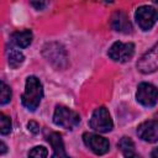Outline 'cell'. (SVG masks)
Listing matches in <instances>:
<instances>
[{"label":"cell","mask_w":158,"mask_h":158,"mask_svg":"<svg viewBox=\"0 0 158 158\" xmlns=\"http://www.w3.org/2000/svg\"><path fill=\"white\" fill-rule=\"evenodd\" d=\"M128 158H141V157L137 156V154H133V156H131V157H128Z\"/></svg>","instance_id":"cell-23"},{"label":"cell","mask_w":158,"mask_h":158,"mask_svg":"<svg viewBox=\"0 0 158 158\" xmlns=\"http://www.w3.org/2000/svg\"><path fill=\"white\" fill-rule=\"evenodd\" d=\"M133 53H135V44H133V43H131V42H128V43H122V42H120V41L115 42V43L110 47V49H109V52H107L109 57H110L112 60L120 62V63H125V62L130 60V59L132 58Z\"/></svg>","instance_id":"cell-7"},{"label":"cell","mask_w":158,"mask_h":158,"mask_svg":"<svg viewBox=\"0 0 158 158\" xmlns=\"http://www.w3.org/2000/svg\"><path fill=\"white\" fill-rule=\"evenodd\" d=\"M135 19H136L138 26L141 27V30L148 31L158 21V11L152 6L143 5V6H139L136 10Z\"/></svg>","instance_id":"cell-5"},{"label":"cell","mask_w":158,"mask_h":158,"mask_svg":"<svg viewBox=\"0 0 158 158\" xmlns=\"http://www.w3.org/2000/svg\"><path fill=\"white\" fill-rule=\"evenodd\" d=\"M89 125L94 131H98L101 133L109 132L114 127V122L110 116V112L105 106H100V107L95 109V111L93 112V115L90 117Z\"/></svg>","instance_id":"cell-4"},{"label":"cell","mask_w":158,"mask_h":158,"mask_svg":"<svg viewBox=\"0 0 158 158\" xmlns=\"http://www.w3.org/2000/svg\"><path fill=\"white\" fill-rule=\"evenodd\" d=\"M25 60V56L21 51H17L15 48H10L9 52H7V62H9V65L14 69L19 68Z\"/></svg>","instance_id":"cell-15"},{"label":"cell","mask_w":158,"mask_h":158,"mask_svg":"<svg viewBox=\"0 0 158 158\" xmlns=\"http://www.w3.org/2000/svg\"><path fill=\"white\" fill-rule=\"evenodd\" d=\"M27 128H28V131L32 132V133H38V132H40V125H38L37 122H35V121H30V122L27 123Z\"/></svg>","instance_id":"cell-19"},{"label":"cell","mask_w":158,"mask_h":158,"mask_svg":"<svg viewBox=\"0 0 158 158\" xmlns=\"http://www.w3.org/2000/svg\"><path fill=\"white\" fill-rule=\"evenodd\" d=\"M137 69L143 74H149L158 69V43L138 59Z\"/></svg>","instance_id":"cell-8"},{"label":"cell","mask_w":158,"mask_h":158,"mask_svg":"<svg viewBox=\"0 0 158 158\" xmlns=\"http://www.w3.org/2000/svg\"><path fill=\"white\" fill-rule=\"evenodd\" d=\"M151 158H158V147L154 148V149L152 151V153H151Z\"/></svg>","instance_id":"cell-21"},{"label":"cell","mask_w":158,"mask_h":158,"mask_svg":"<svg viewBox=\"0 0 158 158\" xmlns=\"http://www.w3.org/2000/svg\"><path fill=\"white\" fill-rule=\"evenodd\" d=\"M117 147H118V149L121 151V153L123 154L125 158H128V157L136 154L135 153V143L130 137H122L118 141Z\"/></svg>","instance_id":"cell-14"},{"label":"cell","mask_w":158,"mask_h":158,"mask_svg":"<svg viewBox=\"0 0 158 158\" xmlns=\"http://www.w3.org/2000/svg\"><path fill=\"white\" fill-rule=\"evenodd\" d=\"M10 41L12 44L20 48H26L27 46L31 44L32 42V32L30 30H23V31H17L14 32L10 37Z\"/></svg>","instance_id":"cell-13"},{"label":"cell","mask_w":158,"mask_h":158,"mask_svg":"<svg viewBox=\"0 0 158 158\" xmlns=\"http://www.w3.org/2000/svg\"><path fill=\"white\" fill-rule=\"evenodd\" d=\"M42 96H43V88H42V84H41L40 79L33 77V75L28 77L26 79L25 91H23V94L21 96L22 105L27 110L35 111L40 106Z\"/></svg>","instance_id":"cell-1"},{"label":"cell","mask_w":158,"mask_h":158,"mask_svg":"<svg viewBox=\"0 0 158 158\" xmlns=\"http://www.w3.org/2000/svg\"><path fill=\"white\" fill-rule=\"evenodd\" d=\"M47 139L49 142V144L53 147V154L52 158H70L67 153H65V148H64V143L62 139V136L57 132H52L47 136Z\"/></svg>","instance_id":"cell-12"},{"label":"cell","mask_w":158,"mask_h":158,"mask_svg":"<svg viewBox=\"0 0 158 158\" xmlns=\"http://www.w3.org/2000/svg\"><path fill=\"white\" fill-rule=\"evenodd\" d=\"M31 5L33 6V7H36L37 10H42V9H44L46 6H47V2H31Z\"/></svg>","instance_id":"cell-20"},{"label":"cell","mask_w":158,"mask_h":158,"mask_svg":"<svg viewBox=\"0 0 158 158\" xmlns=\"http://www.w3.org/2000/svg\"><path fill=\"white\" fill-rule=\"evenodd\" d=\"M11 99V89L9 85H6L4 81H1V94H0V104L5 105Z\"/></svg>","instance_id":"cell-18"},{"label":"cell","mask_w":158,"mask_h":158,"mask_svg":"<svg viewBox=\"0 0 158 158\" xmlns=\"http://www.w3.org/2000/svg\"><path fill=\"white\" fill-rule=\"evenodd\" d=\"M136 100L146 107H152L158 101V89L149 83H141L137 88Z\"/></svg>","instance_id":"cell-6"},{"label":"cell","mask_w":158,"mask_h":158,"mask_svg":"<svg viewBox=\"0 0 158 158\" xmlns=\"http://www.w3.org/2000/svg\"><path fill=\"white\" fill-rule=\"evenodd\" d=\"M48 151L43 146H36L28 152V158H47Z\"/></svg>","instance_id":"cell-16"},{"label":"cell","mask_w":158,"mask_h":158,"mask_svg":"<svg viewBox=\"0 0 158 158\" xmlns=\"http://www.w3.org/2000/svg\"><path fill=\"white\" fill-rule=\"evenodd\" d=\"M83 141L85 143V146L95 154L98 156H102L105 153L109 152L110 148V143L106 138L96 135V133H84L83 135Z\"/></svg>","instance_id":"cell-9"},{"label":"cell","mask_w":158,"mask_h":158,"mask_svg":"<svg viewBox=\"0 0 158 158\" xmlns=\"http://www.w3.org/2000/svg\"><path fill=\"white\" fill-rule=\"evenodd\" d=\"M42 53H43L44 58L52 65H54L58 69H64L68 65V54H67V51H65V48L62 44H59L57 42L47 43L43 47Z\"/></svg>","instance_id":"cell-2"},{"label":"cell","mask_w":158,"mask_h":158,"mask_svg":"<svg viewBox=\"0 0 158 158\" xmlns=\"http://www.w3.org/2000/svg\"><path fill=\"white\" fill-rule=\"evenodd\" d=\"M11 131V120L5 114L0 115V132L1 135H7Z\"/></svg>","instance_id":"cell-17"},{"label":"cell","mask_w":158,"mask_h":158,"mask_svg":"<svg viewBox=\"0 0 158 158\" xmlns=\"http://www.w3.org/2000/svg\"><path fill=\"white\" fill-rule=\"evenodd\" d=\"M53 122L54 125L63 127L65 130H74L80 123V116L78 112L70 110L69 107L58 105L56 106L53 114Z\"/></svg>","instance_id":"cell-3"},{"label":"cell","mask_w":158,"mask_h":158,"mask_svg":"<svg viewBox=\"0 0 158 158\" xmlns=\"http://www.w3.org/2000/svg\"><path fill=\"white\" fill-rule=\"evenodd\" d=\"M154 4H156V5H158V1H154Z\"/></svg>","instance_id":"cell-24"},{"label":"cell","mask_w":158,"mask_h":158,"mask_svg":"<svg viewBox=\"0 0 158 158\" xmlns=\"http://www.w3.org/2000/svg\"><path fill=\"white\" fill-rule=\"evenodd\" d=\"M137 135L141 139L153 143L158 141V121L149 120L142 122L137 127Z\"/></svg>","instance_id":"cell-10"},{"label":"cell","mask_w":158,"mask_h":158,"mask_svg":"<svg viewBox=\"0 0 158 158\" xmlns=\"http://www.w3.org/2000/svg\"><path fill=\"white\" fill-rule=\"evenodd\" d=\"M111 27L121 33H131L132 32V25L127 17V15L122 11H116L112 14L110 20Z\"/></svg>","instance_id":"cell-11"},{"label":"cell","mask_w":158,"mask_h":158,"mask_svg":"<svg viewBox=\"0 0 158 158\" xmlns=\"http://www.w3.org/2000/svg\"><path fill=\"white\" fill-rule=\"evenodd\" d=\"M5 152H6V146L4 142H1V154H5Z\"/></svg>","instance_id":"cell-22"}]
</instances>
